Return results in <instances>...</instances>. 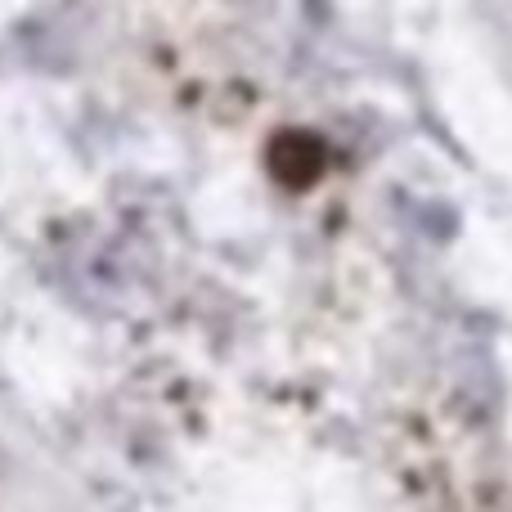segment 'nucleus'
I'll return each mask as SVG.
<instances>
[{
    "label": "nucleus",
    "instance_id": "1",
    "mask_svg": "<svg viewBox=\"0 0 512 512\" xmlns=\"http://www.w3.org/2000/svg\"><path fill=\"white\" fill-rule=\"evenodd\" d=\"M265 167L283 189H310L328 167V144L315 131L288 126V131H279L265 144Z\"/></svg>",
    "mask_w": 512,
    "mask_h": 512
}]
</instances>
